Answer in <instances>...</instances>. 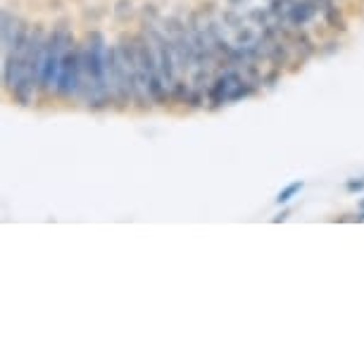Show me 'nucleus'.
Listing matches in <instances>:
<instances>
[{
    "label": "nucleus",
    "instance_id": "nucleus-1",
    "mask_svg": "<svg viewBox=\"0 0 364 364\" xmlns=\"http://www.w3.org/2000/svg\"><path fill=\"white\" fill-rule=\"evenodd\" d=\"M84 41V74H81L79 102L88 112H105L112 107V91L107 81V41L100 29H88Z\"/></svg>",
    "mask_w": 364,
    "mask_h": 364
},
{
    "label": "nucleus",
    "instance_id": "nucleus-2",
    "mask_svg": "<svg viewBox=\"0 0 364 364\" xmlns=\"http://www.w3.org/2000/svg\"><path fill=\"white\" fill-rule=\"evenodd\" d=\"M74 41H77V36H74V31L70 26V19H60V22H55L53 29L48 31L43 70H41V81H38L41 98H48L50 93H55V84H58V77H60V65H63L67 48H70Z\"/></svg>",
    "mask_w": 364,
    "mask_h": 364
},
{
    "label": "nucleus",
    "instance_id": "nucleus-3",
    "mask_svg": "<svg viewBox=\"0 0 364 364\" xmlns=\"http://www.w3.org/2000/svg\"><path fill=\"white\" fill-rule=\"evenodd\" d=\"M81 74H84V41H74L67 48L63 65H60V77L58 84H55V98L63 102L79 100Z\"/></svg>",
    "mask_w": 364,
    "mask_h": 364
},
{
    "label": "nucleus",
    "instance_id": "nucleus-4",
    "mask_svg": "<svg viewBox=\"0 0 364 364\" xmlns=\"http://www.w3.org/2000/svg\"><path fill=\"white\" fill-rule=\"evenodd\" d=\"M107 81H109V91H112V109L127 112L134 105L132 72H129V65L117 43L107 46Z\"/></svg>",
    "mask_w": 364,
    "mask_h": 364
},
{
    "label": "nucleus",
    "instance_id": "nucleus-5",
    "mask_svg": "<svg viewBox=\"0 0 364 364\" xmlns=\"http://www.w3.org/2000/svg\"><path fill=\"white\" fill-rule=\"evenodd\" d=\"M243 72L238 67H224L215 74L212 84L208 86V109H219L231 102V93L240 81H243Z\"/></svg>",
    "mask_w": 364,
    "mask_h": 364
},
{
    "label": "nucleus",
    "instance_id": "nucleus-6",
    "mask_svg": "<svg viewBox=\"0 0 364 364\" xmlns=\"http://www.w3.org/2000/svg\"><path fill=\"white\" fill-rule=\"evenodd\" d=\"M319 17V0H293L288 8L286 24L295 26V29H307L314 19Z\"/></svg>",
    "mask_w": 364,
    "mask_h": 364
},
{
    "label": "nucleus",
    "instance_id": "nucleus-7",
    "mask_svg": "<svg viewBox=\"0 0 364 364\" xmlns=\"http://www.w3.org/2000/svg\"><path fill=\"white\" fill-rule=\"evenodd\" d=\"M319 17L328 31L333 33H348V19L343 15V8L338 0H321L319 3Z\"/></svg>",
    "mask_w": 364,
    "mask_h": 364
},
{
    "label": "nucleus",
    "instance_id": "nucleus-8",
    "mask_svg": "<svg viewBox=\"0 0 364 364\" xmlns=\"http://www.w3.org/2000/svg\"><path fill=\"white\" fill-rule=\"evenodd\" d=\"M245 17L248 15H243L238 8H229V5H226L222 10V15H219V22H222L229 31H238L240 26H245Z\"/></svg>",
    "mask_w": 364,
    "mask_h": 364
},
{
    "label": "nucleus",
    "instance_id": "nucleus-9",
    "mask_svg": "<svg viewBox=\"0 0 364 364\" xmlns=\"http://www.w3.org/2000/svg\"><path fill=\"white\" fill-rule=\"evenodd\" d=\"M112 17L117 22H132V19L139 17V8L134 5V0H117L114 8H112Z\"/></svg>",
    "mask_w": 364,
    "mask_h": 364
},
{
    "label": "nucleus",
    "instance_id": "nucleus-10",
    "mask_svg": "<svg viewBox=\"0 0 364 364\" xmlns=\"http://www.w3.org/2000/svg\"><path fill=\"white\" fill-rule=\"evenodd\" d=\"M139 17L143 26H153L160 22V8H157L155 3H143V8L139 10Z\"/></svg>",
    "mask_w": 364,
    "mask_h": 364
},
{
    "label": "nucleus",
    "instance_id": "nucleus-11",
    "mask_svg": "<svg viewBox=\"0 0 364 364\" xmlns=\"http://www.w3.org/2000/svg\"><path fill=\"white\" fill-rule=\"evenodd\" d=\"M302 188H305V181H293V183H288L286 188H281V191H279V196H277V205H286V203H291L293 198L298 196Z\"/></svg>",
    "mask_w": 364,
    "mask_h": 364
},
{
    "label": "nucleus",
    "instance_id": "nucleus-12",
    "mask_svg": "<svg viewBox=\"0 0 364 364\" xmlns=\"http://www.w3.org/2000/svg\"><path fill=\"white\" fill-rule=\"evenodd\" d=\"M257 33L259 31H255L252 26H240L238 31H233V43H236L238 48H245L257 38Z\"/></svg>",
    "mask_w": 364,
    "mask_h": 364
},
{
    "label": "nucleus",
    "instance_id": "nucleus-13",
    "mask_svg": "<svg viewBox=\"0 0 364 364\" xmlns=\"http://www.w3.org/2000/svg\"><path fill=\"white\" fill-rule=\"evenodd\" d=\"M281 77H284V70H281V67H272L269 65V70H264V74H262L259 88H274L281 81Z\"/></svg>",
    "mask_w": 364,
    "mask_h": 364
},
{
    "label": "nucleus",
    "instance_id": "nucleus-14",
    "mask_svg": "<svg viewBox=\"0 0 364 364\" xmlns=\"http://www.w3.org/2000/svg\"><path fill=\"white\" fill-rule=\"evenodd\" d=\"M245 15H248L250 22H255L259 29H262V26H267L269 22H274L272 15H269V10H267V8H250L248 12H245Z\"/></svg>",
    "mask_w": 364,
    "mask_h": 364
},
{
    "label": "nucleus",
    "instance_id": "nucleus-15",
    "mask_svg": "<svg viewBox=\"0 0 364 364\" xmlns=\"http://www.w3.org/2000/svg\"><path fill=\"white\" fill-rule=\"evenodd\" d=\"M346 191H348V193H360V191H364V176L348 178V181H346Z\"/></svg>",
    "mask_w": 364,
    "mask_h": 364
},
{
    "label": "nucleus",
    "instance_id": "nucleus-16",
    "mask_svg": "<svg viewBox=\"0 0 364 364\" xmlns=\"http://www.w3.org/2000/svg\"><path fill=\"white\" fill-rule=\"evenodd\" d=\"M215 0H208V3H205V0H203V3H200V8H198V10H200L203 12V15L205 17H208V19H212V15H215Z\"/></svg>",
    "mask_w": 364,
    "mask_h": 364
},
{
    "label": "nucleus",
    "instance_id": "nucleus-17",
    "mask_svg": "<svg viewBox=\"0 0 364 364\" xmlns=\"http://www.w3.org/2000/svg\"><path fill=\"white\" fill-rule=\"evenodd\" d=\"M288 215H291V212H288V210H284V212H281V215H277V217H274L272 222H274V224H281V222H286V219H288Z\"/></svg>",
    "mask_w": 364,
    "mask_h": 364
},
{
    "label": "nucleus",
    "instance_id": "nucleus-18",
    "mask_svg": "<svg viewBox=\"0 0 364 364\" xmlns=\"http://www.w3.org/2000/svg\"><path fill=\"white\" fill-rule=\"evenodd\" d=\"M245 3H248V0H226L229 8H238V5H245Z\"/></svg>",
    "mask_w": 364,
    "mask_h": 364
},
{
    "label": "nucleus",
    "instance_id": "nucleus-19",
    "mask_svg": "<svg viewBox=\"0 0 364 364\" xmlns=\"http://www.w3.org/2000/svg\"><path fill=\"white\" fill-rule=\"evenodd\" d=\"M360 210H364V200H362V203H360Z\"/></svg>",
    "mask_w": 364,
    "mask_h": 364
},
{
    "label": "nucleus",
    "instance_id": "nucleus-20",
    "mask_svg": "<svg viewBox=\"0 0 364 364\" xmlns=\"http://www.w3.org/2000/svg\"><path fill=\"white\" fill-rule=\"evenodd\" d=\"M267 3H269V0H267Z\"/></svg>",
    "mask_w": 364,
    "mask_h": 364
}]
</instances>
